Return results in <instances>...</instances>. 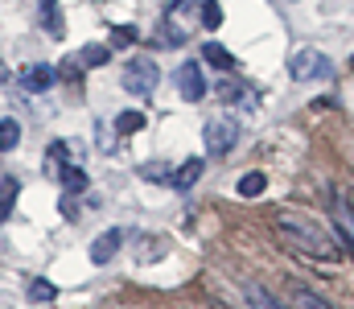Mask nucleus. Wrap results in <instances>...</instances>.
<instances>
[{
	"mask_svg": "<svg viewBox=\"0 0 354 309\" xmlns=\"http://www.w3.org/2000/svg\"><path fill=\"white\" fill-rule=\"evenodd\" d=\"M276 235H280L288 247H297V252H305V256H313V260H322V264H338L334 239H330L322 227H313V223H305V218H297V214H284V218L276 223Z\"/></svg>",
	"mask_w": 354,
	"mask_h": 309,
	"instance_id": "1",
	"label": "nucleus"
},
{
	"mask_svg": "<svg viewBox=\"0 0 354 309\" xmlns=\"http://www.w3.org/2000/svg\"><path fill=\"white\" fill-rule=\"evenodd\" d=\"M157 83H161V71H157L153 58H132V62L124 66V91H132V95H153Z\"/></svg>",
	"mask_w": 354,
	"mask_h": 309,
	"instance_id": "2",
	"label": "nucleus"
},
{
	"mask_svg": "<svg viewBox=\"0 0 354 309\" xmlns=\"http://www.w3.org/2000/svg\"><path fill=\"white\" fill-rule=\"evenodd\" d=\"M288 75H292L297 83L322 79V75H330V58H326V54H317V50H301V54H292V62H288Z\"/></svg>",
	"mask_w": 354,
	"mask_h": 309,
	"instance_id": "3",
	"label": "nucleus"
},
{
	"mask_svg": "<svg viewBox=\"0 0 354 309\" xmlns=\"http://www.w3.org/2000/svg\"><path fill=\"white\" fill-rule=\"evenodd\" d=\"M120 247H124V231H120V227L103 231V235L91 243V264H111V260L120 256Z\"/></svg>",
	"mask_w": 354,
	"mask_h": 309,
	"instance_id": "4",
	"label": "nucleus"
},
{
	"mask_svg": "<svg viewBox=\"0 0 354 309\" xmlns=\"http://www.w3.org/2000/svg\"><path fill=\"white\" fill-rule=\"evenodd\" d=\"M177 87H181V100H185V103H198L202 95H206V79H202V66L185 62V66L177 71Z\"/></svg>",
	"mask_w": 354,
	"mask_h": 309,
	"instance_id": "5",
	"label": "nucleus"
},
{
	"mask_svg": "<svg viewBox=\"0 0 354 309\" xmlns=\"http://www.w3.org/2000/svg\"><path fill=\"white\" fill-rule=\"evenodd\" d=\"M231 144H235V124L210 120V124H206V149H210V153H227Z\"/></svg>",
	"mask_w": 354,
	"mask_h": 309,
	"instance_id": "6",
	"label": "nucleus"
},
{
	"mask_svg": "<svg viewBox=\"0 0 354 309\" xmlns=\"http://www.w3.org/2000/svg\"><path fill=\"white\" fill-rule=\"evenodd\" d=\"M21 87H25V91H46V87H54V66H29V71L21 75Z\"/></svg>",
	"mask_w": 354,
	"mask_h": 309,
	"instance_id": "7",
	"label": "nucleus"
},
{
	"mask_svg": "<svg viewBox=\"0 0 354 309\" xmlns=\"http://www.w3.org/2000/svg\"><path fill=\"white\" fill-rule=\"evenodd\" d=\"M202 58H206L210 66H218V71H235V54L223 50L218 41H206V46H202Z\"/></svg>",
	"mask_w": 354,
	"mask_h": 309,
	"instance_id": "8",
	"label": "nucleus"
},
{
	"mask_svg": "<svg viewBox=\"0 0 354 309\" xmlns=\"http://www.w3.org/2000/svg\"><path fill=\"white\" fill-rule=\"evenodd\" d=\"M58 178H62V190H66V194L87 190V169H79V165H62V169H58Z\"/></svg>",
	"mask_w": 354,
	"mask_h": 309,
	"instance_id": "9",
	"label": "nucleus"
},
{
	"mask_svg": "<svg viewBox=\"0 0 354 309\" xmlns=\"http://www.w3.org/2000/svg\"><path fill=\"white\" fill-rule=\"evenodd\" d=\"M248 306L252 309H288L280 297H272L264 285H248Z\"/></svg>",
	"mask_w": 354,
	"mask_h": 309,
	"instance_id": "10",
	"label": "nucleus"
},
{
	"mask_svg": "<svg viewBox=\"0 0 354 309\" xmlns=\"http://www.w3.org/2000/svg\"><path fill=\"white\" fill-rule=\"evenodd\" d=\"M21 144V124L17 120H0V153H12Z\"/></svg>",
	"mask_w": 354,
	"mask_h": 309,
	"instance_id": "11",
	"label": "nucleus"
},
{
	"mask_svg": "<svg viewBox=\"0 0 354 309\" xmlns=\"http://www.w3.org/2000/svg\"><path fill=\"white\" fill-rule=\"evenodd\" d=\"M198 174H202V157H189V161L174 174V182H177V186H194V182H198Z\"/></svg>",
	"mask_w": 354,
	"mask_h": 309,
	"instance_id": "12",
	"label": "nucleus"
},
{
	"mask_svg": "<svg viewBox=\"0 0 354 309\" xmlns=\"http://www.w3.org/2000/svg\"><path fill=\"white\" fill-rule=\"evenodd\" d=\"M292 306L297 309H334L326 297H317L313 289H297V297H292Z\"/></svg>",
	"mask_w": 354,
	"mask_h": 309,
	"instance_id": "13",
	"label": "nucleus"
},
{
	"mask_svg": "<svg viewBox=\"0 0 354 309\" xmlns=\"http://www.w3.org/2000/svg\"><path fill=\"white\" fill-rule=\"evenodd\" d=\"M140 128H145V115H140V111H120V115H115V132L128 136V132H140Z\"/></svg>",
	"mask_w": 354,
	"mask_h": 309,
	"instance_id": "14",
	"label": "nucleus"
},
{
	"mask_svg": "<svg viewBox=\"0 0 354 309\" xmlns=\"http://www.w3.org/2000/svg\"><path fill=\"white\" fill-rule=\"evenodd\" d=\"M264 174H243V178H239V194H243V198H256V194H264Z\"/></svg>",
	"mask_w": 354,
	"mask_h": 309,
	"instance_id": "15",
	"label": "nucleus"
},
{
	"mask_svg": "<svg viewBox=\"0 0 354 309\" xmlns=\"http://www.w3.org/2000/svg\"><path fill=\"white\" fill-rule=\"evenodd\" d=\"M107 58H111V46H87V50L79 54V62H83V66H103Z\"/></svg>",
	"mask_w": 354,
	"mask_h": 309,
	"instance_id": "16",
	"label": "nucleus"
},
{
	"mask_svg": "<svg viewBox=\"0 0 354 309\" xmlns=\"http://www.w3.org/2000/svg\"><path fill=\"white\" fill-rule=\"evenodd\" d=\"M202 25H206V29H218V25H223V8H218V0H202Z\"/></svg>",
	"mask_w": 354,
	"mask_h": 309,
	"instance_id": "17",
	"label": "nucleus"
},
{
	"mask_svg": "<svg viewBox=\"0 0 354 309\" xmlns=\"http://www.w3.org/2000/svg\"><path fill=\"white\" fill-rule=\"evenodd\" d=\"M54 297H58L54 281H33L29 285V301H54Z\"/></svg>",
	"mask_w": 354,
	"mask_h": 309,
	"instance_id": "18",
	"label": "nucleus"
},
{
	"mask_svg": "<svg viewBox=\"0 0 354 309\" xmlns=\"http://www.w3.org/2000/svg\"><path fill=\"white\" fill-rule=\"evenodd\" d=\"M12 203H17V182H4L0 186V223L12 214Z\"/></svg>",
	"mask_w": 354,
	"mask_h": 309,
	"instance_id": "19",
	"label": "nucleus"
},
{
	"mask_svg": "<svg viewBox=\"0 0 354 309\" xmlns=\"http://www.w3.org/2000/svg\"><path fill=\"white\" fill-rule=\"evenodd\" d=\"M136 37H140V33H136L132 25H120V29H111V46H115V50H120V46H132Z\"/></svg>",
	"mask_w": 354,
	"mask_h": 309,
	"instance_id": "20",
	"label": "nucleus"
},
{
	"mask_svg": "<svg viewBox=\"0 0 354 309\" xmlns=\"http://www.w3.org/2000/svg\"><path fill=\"white\" fill-rule=\"evenodd\" d=\"M41 8H46V17H54V0H41Z\"/></svg>",
	"mask_w": 354,
	"mask_h": 309,
	"instance_id": "21",
	"label": "nucleus"
},
{
	"mask_svg": "<svg viewBox=\"0 0 354 309\" xmlns=\"http://www.w3.org/2000/svg\"><path fill=\"white\" fill-rule=\"evenodd\" d=\"M346 203H351V210H354V190H351V194H346ZM351 223H354V214H351Z\"/></svg>",
	"mask_w": 354,
	"mask_h": 309,
	"instance_id": "22",
	"label": "nucleus"
},
{
	"mask_svg": "<svg viewBox=\"0 0 354 309\" xmlns=\"http://www.w3.org/2000/svg\"><path fill=\"white\" fill-rule=\"evenodd\" d=\"M0 79H4V71H0Z\"/></svg>",
	"mask_w": 354,
	"mask_h": 309,
	"instance_id": "23",
	"label": "nucleus"
},
{
	"mask_svg": "<svg viewBox=\"0 0 354 309\" xmlns=\"http://www.w3.org/2000/svg\"><path fill=\"white\" fill-rule=\"evenodd\" d=\"M351 66H354V58H351Z\"/></svg>",
	"mask_w": 354,
	"mask_h": 309,
	"instance_id": "24",
	"label": "nucleus"
}]
</instances>
